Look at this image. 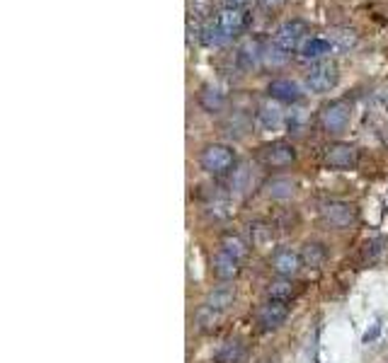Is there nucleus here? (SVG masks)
I'll return each mask as SVG.
<instances>
[{
  "label": "nucleus",
  "mask_w": 388,
  "mask_h": 363,
  "mask_svg": "<svg viewBox=\"0 0 388 363\" xmlns=\"http://www.w3.org/2000/svg\"><path fill=\"white\" fill-rule=\"evenodd\" d=\"M233 300H236V288H233V286H218V288H214L209 295H206L204 307H209V310H214V312H221V310H226Z\"/></svg>",
  "instance_id": "obj_12"
},
{
  "label": "nucleus",
  "mask_w": 388,
  "mask_h": 363,
  "mask_svg": "<svg viewBox=\"0 0 388 363\" xmlns=\"http://www.w3.org/2000/svg\"><path fill=\"white\" fill-rule=\"evenodd\" d=\"M245 349L240 342H233V339H228V342L221 344V349L214 354L216 363H238L240 359H243Z\"/></svg>",
  "instance_id": "obj_19"
},
{
  "label": "nucleus",
  "mask_w": 388,
  "mask_h": 363,
  "mask_svg": "<svg viewBox=\"0 0 388 363\" xmlns=\"http://www.w3.org/2000/svg\"><path fill=\"white\" fill-rule=\"evenodd\" d=\"M209 213L214 218H218V221H228V218L233 216V208H231V203H228V201L218 199V201H214L209 206Z\"/></svg>",
  "instance_id": "obj_30"
},
{
  "label": "nucleus",
  "mask_w": 388,
  "mask_h": 363,
  "mask_svg": "<svg viewBox=\"0 0 388 363\" xmlns=\"http://www.w3.org/2000/svg\"><path fill=\"white\" fill-rule=\"evenodd\" d=\"M306 34V25L299 20H292V22H284V25L280 27V32H277L275 37V44L280 49H284V51H294V49H299V44H301Z\"/></svg>",
  "instance_id": "obj_7"
},
{
  "label": "nucleus",
  "mask_w": 388,
  "mask_h": 363,
  "mask_svg": "<svg viewBox=\"0 0 388 363\" xmlns=\"http://www.w3.org/2000/svg\"><path fill=\"white\" fill-rule=\"evenodd\" d=\"M352 117V109L345 100H335L330 104H325L323 112H320V126H323L325 134H342L349 124Z\"/></svg>",
  "instance_id": "obj_2"
},
{
  "label": "nucleus",
  "mask_w": 388,
  "mask_h": 363,
  "mask_svg": "<svg viewBox=\"0 0 388 363\" xmlns=\"http://www.w3.org/2000/svg\"><path fill=\"white\" fill-rule=\"evenodd\" d=\"M221 250L228 252L231 257H236L238 262L248 257V245H245V242L233 233H228V235H223L221 238Z\"/></svg>",
  "instance_id": "obj_23"
},
{
  "label": "nucleus",
  "mask_w": 388,
  "mask_h": 363,
  "mask_svg": "<svg viewBox=\"0 0 388 363\" xmlns=\"http://www.w3.org/2000/svg\"><path fill=\"white\" fill-rule=\"evenodd\" d=\"M294 191H296V186H294V182L289 177H272L270 182L265 184V194L270 196V199H292Z\"/></svg>",
  "instance_id": "obj_13"
},
{
  "label": "nucleus",
  "mask_w": 388,
  "mask_h": 363,
  "mask_svg": "<svg viewBox=\"0 0 388 363\" xmlns=\"http://www.w3.org/2000/svg\"><path fill=\"white\" fill-rule=\"evenodd\" d=\"M330 51H332V44L327 39H318V37L301 44V56L303 58H323L325 53H330Z\"/></svg>",
  "instance_id": "obj_22"
},
{
  "label": "nucleus",
  "mask_w": 388,
  "mask_h": 363,
  "mask_svg": "<svg viewBox=\"0 0 388 363\" xmlns=\"http://www.w3.org/2000/svg\"><path fill=\"white\" fill-rule=\"evenodd\" d=\"M267 92H270V97H275L277 102H284V104H292V102H299L301 100V87H299V82L289 80V78H277L270 82V87H267Z\"/></svg>",
  "instance_id": "obj_10"
},
{
  "label": "nucleus",
  "mask_w": 388,
  "mask_h": 363,
  "mask_svg": "<svg viewBox=\"0 0 388 363\" xmlns=\"http://www.w3.org/2000/svg\"><path fill=\"white\" fill-rule=\"evenodd\" d=\"M189 10H192V15H196V18L206 20L214 15V0H189Z\"/></svg>",
  "instance_id": "obj_29"
},
{
  "label": "nucleus",
  "mask_w": 388,
  "mask_h": 363,
  "mask_svg": "<svg viewBox=\"0 0 388 363\" xmlns=\"http://www.w3.org/2000/svg\"><path fill=\"white\" fill-rule=\"evenodd\" d=\"M357 163V148L349 143H335L327 148L325 153V165L330 170H349Z\"/></svg>",
  "instance_id": "obj_6"
},
{
  "label": "nucleus",
  "mask_w": 388,
  "mask_h": 363,
  "mask_svg": "<svg viewBox=\"0 0 388 363\" xmlns=\"http://www.w3.org/2000/svg\"><path fill=\"white\" fill-rule=\"evenodd\" d=\"M248 129H250V119L245 117L243 112H236L223 124V131H226L228 136H233V139H243V136L248 134Z\"/></svg>",
  "instance_id": "obj_25"
},
{
  "label": "nucleus",
  "mask_w": 388,
  "mask_h": 363,
  "mask_svg": "<svg viewBox=\"0 0 388 363\" xmlns=\"http://www.w3.org/2000/svg\"><path fill=\"white\" fill-rule=\"evenodd\" d=\"M211 274L221 281H233V279L240 274V267H238V260L231 257L228 252L218 250L214 257H211Z\"/></svg>",
  "instance_id": "obj_11"
},
{
  "label": "nucleus",
  "mask_w": 388,
  "mask_h": 363,
  "mask_svg": "<svg viewBox=\"0 0 388 363\" xmlns=\"http://www.w3.org/2000/svg\"><path fill=\"white\" fill-rule=\"evenodd\" d=\"M262 60H265V65H272V68H280L289 60V53L284 51V49L277 46L275 42L270 44V46L262 49Z\"/></svg>",
  "instance_id": "obj_26"
},
{
  "label": "nucleus",
  "mask_w": 388,
  "mask_h": 363,
  "mask_svg": "<svg viewBox=\"0 0 388 363\" xmlns=\"http://www.w3.org/2000/svg\"><path fill=\"white\" fill-rule=\"evenodd\" d=\"M258 158H260L262 165H267V167H287V165H292L294 160H296V151H294L292 143L275 141V143L262 146Z\"/></svg>",
  "instance_id": "obj_3"
},
{
  "label": "nucleus",
  "mask_w": 388,
  "mask_h": 363,
  "mask_svg": "<svg viewBox=\"0 0 388 363\" xmlns=\"http://www.w3.org/2000/svg\"><path fill=\"white\" fill-rule=\"evenodd\" d=\"M337 80H340V73H337V65L335 63H315L313 68L308 70V75H306V85L311 87L313 92H327L332 90V87L337 85Z\"/></svg>",
  "instance_id": "obj_5"
},
{
  "label": "nucleus",
  "mask_w": 388,
  "mask_h": 363,
  "mask_svg": "<svg viewBox=\"0 0 388 363\" xmlns=\"http://www.w3.org/2000/svg\"><path fill=\"white\" fill-rule=\"evenodd\" d=\"M327 42L332 44V49H340V51H349L352 46H357V34L347 27H332L327 30Z\"/></svg>",
  "instance_id": "obj_15"
},
{
  "label": "nucleus",
  "mask_w": 388,
  "mask_h": 363,
  "mask_svg": "<svg viewBox=\"0 0 388 363\" xmlns=\"http://www.w3.org/2000/svg\"><path fill=\"white\" fill-rule=\"evenodd\" d=\"M258 121L265 131H277L282 126V109L272 107V104H265V107H260V112H258Z\"/></svg>",
  "instance_id": "obj_20"
},
{
  "label": "nucleus",
  "mask_w": 388,
  "mask_h": 363,
  "mask_svg": "<svg viewBox=\"0 0 388 363\" xmlns=\"http://www.w3.org/2000/svg\"><path fill=\"white\" fill-rule=\"evenodd\" d=\"M284 3H287V0H258V5L265 10H277V8H282Z\"/></svg>",
  "instance_id": "obj_32"
},
{
  "label": "nucleus",
  "mask_w": 388,
  "mask_h": 363,
  "mask_svg": "<svg viewBox=\"0 0 388 363\" xmlns=\"http://www.w3.org/2000/svg\"><path fill=\"white\" fill-rule=\"evenodd\" d=\"M199 165L204 172L214 174V177H223V174L231 172L233 165H236V153L228 146H223V143H211V146H206L204 151H201Z\"/></svg>",
  "instance_id": "obj_1"
},
{
  "label": "nucleus",
  "mask_w": 388,
  "mask_h": 363,
  "mask_svg": "<svg viewBox=\"0 0 388 363\" xmlns=\"http://www.w3.org/2000/svg\"><path fill=\"white\" fill-rule=\"evenodd\" d=\"M216 25L226 32L228 37H236L240 30H243V13L236 8H226L221 15L216 18Z\"/></svg>",
  "instance_id": "obj_16"
},
{
  "label": "nucleus",
  "mask_w": 388,
  "mask_h": 363,
  "mask_svg": "<svg viewBox=\"0 0 388 363\" xmlns=\"http://www.w3.org/2000/svg\"><path fill=\"white\" fill-rule=\"evenodd\" d=\"M327 260V250L325 245H320V242H306L303 250H301V262L306 267H323V262Z\"/></svg>",
  "instance_id": "obj_17"
},
{
  "label": "nucleus",
  "mask_w": 388,
  "mask_h": 363,
  "mask_svg": "<svg viewBox=\"0 0 388 363\" xmlns=\"http://www.w3.org/2000/svg\"><path fill=\"white\" fill-rule=\"evenodd\" d=\"M228 3H233V5H243L245 0H228Z\"/></svg>",
  "instance_id": "obj_33"
},
{
  "label": "nucleus",
  "mask_w": 388,
  "mask_h": 363,
  "mask_svg": "<svg viewBox=\"0 0 388 363\" xmlns=\"http://www.w3.org/2000/svg\"><path fill=\"white\" fill-rule=\"evenodd\" d=\"M320 218H323L330 228L345 230L354 223L357 211H354V206L347 201H327L323 203V208H320Z\"/></svg>",
  "instance_id": "obj_4"
},
{
  "label": "nucleus",
  "mask_w": 388,
  "mask_h": 363,
  "mask_svg": "<svg viewBox=\"0 0 388 363\" xmlns=\"http://www.w3.org/2000/svg\"><path fill=\"white\" fill-rule=\"evenodd\" d=\"M199 104L204 112L218 114V112H223V107H226V97H223V92H218L216 87L206 85V87H201V92H199Z\"/></svg>",
  "instance_id": "obj_14"
},
{
  "label": "nucleus",
  "mask_w": 388,
  "mask_h": 363,
  "mask_svg": "<svg viewBox=\"0 0 388 363\" xmlns=\"http://www.w3.org/2000/svg\"><path fill=\"white\" fill-rule=\"evenodd\" d=\"M248 186H250V170L245 167V165H240L238 170H233L231 189L238 191V194H243V191H248Z\"/></svg>",
  "instance_id": "obj_27"
},
{
  "label": "nucleus",
  "mask_w": 388,
  "mask_h": 363,
  "mask_svg": "<svg viewBox=\"0 0 388 363\" xmlns=\"http://www.w3.org/2000/svg\"><path fill=\"white\" fill-rule=\"evenodd\" d=\"M260 58H262V49L255 42L245 44V46L238 51V63H240V68H245V70H253Z\"/></svg>",
  "instance_id": "obj_24"
},
{
  "label": "nucleus",
  "mask_w": 388,
  "mask_h": 363,
  "mask_svg": "<svg viewBox=\"0 0 388 363\" xmlns=\"http://www.w3.org/2000/svg\"><path fill=\"white\" fill-rule=\"evenodd\" d=\"M231 39H233V37H228L226 32H223L221 27L216 25V22L201 30V42H204V46H209V49H221V46H226V44Z\"/></svg>",
  "instance_id": "obj_18"
},
{
  "label": "nucleus",
  "mask_w": 388,
  "mask_h": 363,
  "mask_svg": "<svg viewBox=\"0 0 388 363\" xmlns=\"http://www.w3.org/2000/svg\"><path fill=\"white\" fill-rule=\"evenodd\" d=\"M381 334V320H376L374 324H371V329H367V334L362 337V342L364 344H371V342H376V337Z\"/></svg>",
  "instance_id": "obj_31"
},
{
  "label": "nucleus",
  "mask_w": 388,
  "mask_h": 363,
  "mask_svg": "<svg viewBox=\"0 0 388 363\" xmlns=\"http://www.w3.org/2000/svg\"><path fill=\"white\" fill-rule=\"evenodd\" d=\"M301 264H303L301 255H296L294 250H277L275 257H272V269H275L277 276H282V279L296 276Z\"/></svg>",
  "instance_id": "obj_9"
},
{
  "label": "nucleus",
  "mask_w": 388,
  "mask_h": 363,
  "mask_svg": "<svg viewBox=\"0 0 388 363\" xmlns=\"http://www.w3.org/2000/svg\"><path fill=\"white\" fill-rule=\"evenodd\" d=\"M267 298L270 300H282L287 302L289 298H294V286L289 279H277V281L267 284Z\"/></svg>",
  "instance_id": "obj_21"
},
{
  "label": "nucleus",
  "mask_w": 388,
  "mask_h": 363,
  "mask_svg": "<svg viewBox=\"0 0 388 363\" xmlns=\"http://www.w3.org/2000/svg\"><path fill=\"white\" fill-rule=\"evenodd\" d=\"M250 235H253V245L255 247H265L272 240V228L265 223H255L250 225Z\"/></svg>",
  "instance_id": "obj_28"
},
{
  "label": "nucleus",
  "mask_w": 388,
  "mask_h": 363,
  "mask_svg": "<svg viewBox=\"0 0 388 363\" xmlns=\"http://www.w3.org/2000/svg\"><path fill=\"white\" fill-rule=\"evenodd\" d=\"M289 317V307L282 300H267L258 312V322L262 329H277Z\"/></svg>",
  "instance_id": "obj_8"
}]
</instances>
